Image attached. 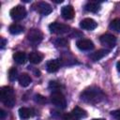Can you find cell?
<instances>
[{"label":"cell","instance_id":"obj_1","mask_svg":"<svg viewBox=\"0 0 120 120\" xmlns=\"http://www.w3.org/2000/svg\"><path fill=\"white\" fill-rule=\"evenodd\" d=\"M104 98H105V95L102 92V90L95 86L88 87L81 93V99L90 104H97L102 101Z\"/></svg>","mask_w":120,"mask_h":120},{"label":"cell","instance_id":"obj_2","mask_svg":"<svg viewBox=\"0 0 120 120\" xmlns=\"http://www.w3.org/2000/svg\"><path fill=\"white\" fill-rule=\"evenodd\" d=\"M0 99L7 107H13L15 105V94L14 90L10 86H3L0 89Z\"/></svg>","mask_w":120,"mask_h":120},{"label":"cell","instance_id":"obj_3","mask_svg":"<svg viewBox=\"0 0 120 120\" xmlns=\"http://www.w3.org/2000/svg\"><path fill=\"white\" fill-rule=\"evenodd\" d=\"M51 101L54 106H56L60 109H65L67 107L66 98L62 94V92L59 90H54L51 94Z\"/></svg>","mask_w":120,"mask_h":120},{"label":"cell","instance_id":"obj_4","mask_svg":"<svg viewBox=\"0 0 120 120\" xmlns=\"http://www.w3.org/2000/svg\"><path fill=\"white\" fill-rule=\"evenodd\" d=\"M9 15L13 20L21 21L23 18H25V16H26V9H25V8L23 6L18 5V6H15L14 8H12L10 9Z\"/></svg>","mask_w":120,"mask_h":120},{"label":"cell","instance_id":"obj_5","mask_svg":"<svg viewBox=\"0 0 120 120\" xmlns=\"http://www.w3.org/2000/svg\"><path fill=\"white\" fill-rule=\"evenodd\" d=\"M70 27L68 24L65 23H60V22H52L49 25V30L51 33L57 34V35H62L65 33H68L69 31Z\"/></svg>","mask_w":120,"mask_h":120},{"label":"cell","instance_id":"obj_6","mask_svg":"<svg viewBox=\"0 0 120 120\" xmlns=\"http://www.w3.org/2000/svg\"><path fill=\"white\" fill-rule=\"evenodd\" d=\"M42 38H43V35L38 29H31L27 34V39L34 45L40 43Z\"/></svg>","mask_w":120,"mask_h":120},{"label":"cell","instance_id":"obj_7","mask_svg":"<svg viewBox=\"0 0 120 120\" xmlns=\"http://www.w3.org/2000/svg\"><path fill=\"white\" fill-rule=\"evenodd\" d=\"M100 43L108 48H113L116 43V38L112 34H104L99 38Z\"/></svg>","mask_w":120,"mask_h":120},{"label":"cell","instance_id":"obj_8","mask_svg":"<svg viewBox=\"0 0 120 120\" xmlns=\"http://www.w3.org/2000/svg\"><path fill=\"white\" fill-rule=\"evenodd\" d=\"M76 46L81 51H90V50H93L94 47H95L93 41L90 40V39H88V38H81V39H78L76 41Z\"/></svg>","mask_w":120,"mask_h":120},{"label":"cell","instance_id":"obj_9","mask_svg":"<svg viewBox=\"0 0 120 120\" xmlns=\"http://www.w3.org/2000/svg\"><path fill=\"white\" fill-rule=\"evenodd\" d=\"M80 26L84 30H94L98 26V22L92 18H85L80 22Z\"/></svg>","mask_w":120,"mask_h":120},{"label":"cell","instance_id":"obj_10","mask_svg":"<svg viewBox=\"0 0 120 120\" xmlns=\"http://www.w3.org/2000/svg\"><path fill=\"white\" fill-rule=\"evenodd\" d=\"M60 66H61V61L59 59H52L46 63V69L48 72L53 73L59 69Z\"/></svg>","mask_w":120,"mask_h":120},{"label":"cell","instance_id":"obj_11","mask_svg":"<svg viewBox=\"0 0 120 120\" xmlns=\"http://www.w3.org/2000/svg\"><path fill=\"white\" fill-rule=\"evenodd\" d=\"M61 15L65 20H71L75 16V11L72 6H65L61 9Z\"/></svg>","mask_w":120,"mask_h":120},{"label":"cell","instance_id":"obj_12","mask_svg":"<svg viewBox=\"0 0 120 120\" xmlns=\"http://www.w3.org/2000/svg\"><path fill=\"white\" fill-rule=\"evenodd\" d=\"M37 10L43 16H46L48 14H50L52 11V7L46 3V2H38L37 4Z\"/></svg>","mask_w":120,"mask_h":120},{"label":"cell","instance_id":"obj_13","mask_svg":"<svg viewBox=\"0 0 120 120\" xmlns=\"http://www.w3.org/2000/svg\"><path fill=\"white\" fill-rule=\"evenodd\" d=\"M109 52L110 51L108 49H100V50H98L95 52H93V53L90 54V58L93 61H98V60L102 59L104 56H106L109 53Z\"/></svg>","mask_w":120,"mask_h":120},{"label":"cell","instance_id":"obj_14","mask_svg":"<svg viewBox=\"0 0 120 120\" xmlns=\"http://www.w3.org/2000/svg\"><path fill=\"white\" fill-rule=\"evenodd\" d=\"M19 112V116L21 119L22 120H26L30 117H32L34 115V112H33V110L32 109H29V108H25V107H22L19 109L18 111Z\"/></svg>","mask_w":120,"mask_h":120},{"label":"cell","instance_id":"obj_15","mask_svg":"<svg viewBox=\"0 0 120 120\" xmlns=\"http://www.w3.org/2000/svg\"><path fill=\"white\" fill-rule=\"evenodd\" d=\"M28 58H29L30 63L37 65V64H39L43 60V54L39 52H30Z\"/></svg>","mask_w":120,"mask_h":120},{"label":"cell","instance_id":"obj_16","mask_svg":"<svg viewBox=\"0 0 120 120\" xmlns=\"http://www.w3.org/2000/svg\"><path fill=\"white\" fill-rule=\"evenodd\" d=\"M18 81H19L20 85L22 87H26L32 82V79H31L30 75H28L27 73H22L21 75H19Z\"/></svg>","mask_w":120,"mask_h":120},{"label":"cell","instance_id":"obj_17","mask_svg":"<svg viewBox=\"0 0 120 120\" xmlns=\"http://www.w3.org/2000/svg\"><path fill=\"white\" fill-rule=\"evenodd\" d=\"M71 115H72V117H73V119L75 118V119H80V118H83V117H85L87 114H86V112L84 111V110H82V108H80V107H78V106H76L72 111H71Z\"/></svg>","mask_w":120,"mask_h":120},{"label":"cell","instance_id":"obj_18","mask_svg":"<svg viewBox=\"0 0 120 120\" xmlns=\"http://www.w3.org/2000/svg\"><path fill=\"white\" fill-rule=\"evenodd\" d=\"M84 9L86 11H89V12H98L99 9H100V6L98 2H94V1H90V2H87L84 6Z\"/></svg>","mask_w":120,"mask_h":120},{"label":"cell","instance_id":"obj_19","mask_svg":"<svg viewBox=\"0 0 120 120\" xmlns=\"http://www.w3.org/2000/svg\"><path fill=\"white\" fill-rule=\"evenodd\" d=\"M13 59L18 65H22L26 62V53L24 52H17L13 54Z\"/></svg>","mask_w":120,"mask_h":120},{"label":"cell","instance_id":"obj_20","mask_svg":"<svg viewBox=\"0 0 120 120\" xmlns=\"http://www.w3.org/2000/svg\"><path fill=\"white\" fill-rule=\"evenodd\" d=\"M8 30H9V33L12 34V35H19L22 32H23L24 27L22 25L19 24V23H12V24L9 25Z\"/></svg>","mask_w":120,"mask_h":120},{"label":"cell","instance_id":"obj_21","mask_svg":"<svg viewBox=\"0 0 120 120\" xmlns=\"http://www.w3.org/2000/svg\"><path fill=\"white\" fill-rule=\"evenodd\" d=\"M109 27H110L112 30L115 31V32L120 33V18H115V19H113V20L110 22Z\"/></svg>","mask_w":120,"mask_h":120},{"label":"cell","instance_id":"obj_22","mask_svg":"<svg viewBox=\"0 0 120 120\" xmlns=\"http://www.w3.org/2000/svg\"><path fill=\"white\" fill-rule=\"evenodd\" d=\"M54 44L56 47H67L68 44V40L66 38H58L54 40Z\"/></svg>","mask_w":120,"mask_h":120},{"label":"cell","instance_id":"obj_23","mask_svg":"<svg viewBox=\"0 0 120 120\" xmlns=\"http://www.w3.org/2000/svg\"><path fill=\"white\" fill-rule=\"evenodd\" d=\"M18 78H19V76H18V70H17V68H11L8 70V79H9V81L14 82Z\"/></svg>","mask_w":120,"mask_h":120},{"label":"cell","instance_id":"obj_24","mask_svg":"<svg viewBox=\"0 0 120 120\" xmlns=\"http://www.w3.org/2000/svg\"><path fill=\"white\" fill-rule=\"evenodd\" d=\"M34 100H35L37 103H39V104H43V103L46 102V98H45L43 96L38 95V94L34 96Z\"/></svg>","mask_w":120,"mask_h":120},{"label":"cell","instance_id":"obj_25","mask_svg":"<svg viewBox=\"0 0 120 120\" xmlns=\"http://www.w3.org/2000/svg\"><path fill=\"white\" fill-rule=\"evenodd\" d=\"M112 116L113 118H115L116 120H120V109L119 110H115V111H112L111 112Z\"/></svg>","mask_w":120,"mask_h":120},{"label":"cell","instance_id":"obj_26","mask_svg":"<svg viewBox=\"0 0 120 120\" xmlns=\"http://www.w3.org/2000/svg\"><path fill=\"white\" fill-rule=\"evenodd\" d=\"M50 87L52 88L53 91H54V90H59L58 88L60 87V84H59L57 82H54V81L52 82H52H50Z\"/></svg>","mask_w":120,"mask_h":120},{"label":"cell","instance_id":"obj_27","mask_svg":"<svg viewBox=\"0 0 120 120\" xmlns=\"http://www.w3.org/2000/svg\"><path fill=\"white\" fill-rule=\"evenodd\" d=\"M6 43H7V40L5 39V38H1V49H3L4 47H5V45H6Z\"/></svg>","mask_w":120,"mask_h":120},{"label":"cell","instance_id":"obj_28","mask_svg":"<svg viewBox=\"0 0 120 120\" xmlns=\"http://www.w3.org/2000/svg\"><path fill=\"white\" fill-rule=\"evenodd\" d=\"M0 113H1V119H4V117H5V115H6L5 111H4V110H1V111H0Z\"/></svg>","mask_w":120,"mask_h":120},{"label":"cell","instance_id":"obj_29","mask_svg":"<svg viewBox=\"0 0 120 120\" xmlns=\"http://www.w3.org/2000/svg\"><path fill=\"white\" fill-rule=\"evenodd\" d=\"M116 68H117V70L120 72V61H118V62L116 63Z\"/></svg>","mask_w":120,"mask_h":120},{"label":"cell","instance_id":"obj_30","mask_svg":"<svg viewBox=\"0 0 120 120\" xmlns=\"http://www.w3.org/2000/svg\"><path fill=\"white\" fill-rule=\"evenodd\" d=\"M92 120H105L103 118H95V119H92Z\"/></svg>","mask_w":120,"mask_h":120}]
</instances>
